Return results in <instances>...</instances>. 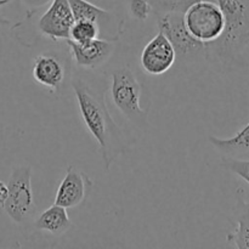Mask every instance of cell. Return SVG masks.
<instances>
[{
	"mask_svg": "<svg viewBox=\"0 0 249 249\" xmlns=\"http://www.w3.org/2000/svg\"><path fill=\"white\" fill-rule=\"evenodd\" d=\"M34 226L53 236H61L70 230L72 221L68 216L67 209L53 203L36 218Z\"/></svg>",
	"mask_w": 249,
	"mask_h": 249,
	"instance_id": "obj_12",
	"label": "cell"
},
{
	"mask_svg": "<svg viewBox=\"0 0 249 249\" xmlns=\"http://www.w3.org/2000/svg\"><path fill=\"white\" fill-rule=\"evenodd\" d=\"M221 165L249 185V158L223 157Z\"/></svg>",
	"mask_w": 249,
	"mask_h": 249,
	"instance_id": "obj_18",
	"label": "cell"
},
{
	"mask_svg": "<svg viewBox=\"0 0 249 249\" xmlns=\"http://www.w3.org/2000/svg\"><path fill=\"white\" fill-rule=\"evenodd\" d=\"M6 197H7V184L2 182L0 180V207L2 208L4 206L5 201H6Z\"/></svg>",
	"mask_w": 249,
	"mask_h": 249,
	"instance_id": "obj_21",
	"label": "cell"
},
{
	"mask_svg": "<svg viewBox=\"0 0 249 249\" xmlns=\"http://www.w3.org/2000/svg\"><path fill=\"white\" fill-rule=\"evenodd\" d=\"M223 12L225 27L219 39L207 46V60L223 66L241 61L249 46V0H216Z\"/></svg>",
	"mask_w": 249,
	"mask_h": 249,
	"instance_id": "obj_2",
	"label": "cell"
},
{
	"mask_svg": "<svg viewBox=\"0 0 249 249\" xmlns=\"http://www.w3.org/2000/svg\"><path fill=\"white\" fill-rule=\"evenodd\" d=\"M74 21L68 0H53L49 9L39 17L38 29L43 36L53 40H66L70 39Z\"/></svg>",
	"mask_w": 249,
	"mask_h": 249,
	"instance_id": "obj_9",
	"label": "cell"
},
{
	"mask_svg": "<svg viewBox=\"0 0 249 249\" xmlns=\"http://www.w3.org/2000/svg\"><path fill=\"white\" fill-rule=\"evenodd\" d=\"M75 65L84 70H95L108 61L116 50L117 39H92L87 43H75L66 39Z\"/></svg>",
	"mask_w": 249,
	"mask_h": 249,
	"instance_id": "obj_8",
	"label": "cell"
},
{
	"mask_svg": "<svg viewBox=\"0 0 249 249\" xmlns=\"http://www.w3.org/2000/svg\"><path fill=\"white\" fill-rule=\"evenodd\" d=\"M111 97L116 108L138 128L143 129L148 124L147 111L141 107L142 87L129 67H121L109 73Z\"/></svg>",
	"mask_w": 249,
	"mask_h": 249,
	"instance_id": "obj_3",
	"label": "cell"
},
{
	"mask_svg": "<svg viewBox=\"0 0 249 249\" xmlns=\"http://www.w3.org/2000/svg\"><path fill=\"white\" fill-rule=\"evenodd\" d=\"M68 2L75 19H88L99 23L100 19L109 18L112 16L111 12L96 6L88 0H68Z\"/></svg>",
	"mask_w": 249,
	"mask_h": 249,
	"instance_id": "obj_15",
	"label": "cell"
},
{
	"mask_svg": "<svg viewBox=\"0 0 249 249\" xmlns=\"http://www.w3.org/2000/svg\"><path fill=\"white\" fill-rule=\"evenodd\" d=\"M32 73L34 80L51 92H60L67 77L65 61L57 53H44L36 56Z\"/></svg>",
	"mask_w": 249,
	"mask_h": 249,
	"instance_id": "obj_11",
	"label": "cell"
},
{
	"mask_svg": "<svg viewBox=\"0 0 249 249\" xmlns=\"http://www.w3.org/2000/svg\"><path fill=\"white\" fill-rule=\"evenodd\" d=\"M177 53L169 39L158 32L141 51V68L150 75H162L174 66Z\"/></svg>",
	"mask_w": 249,
	"mask_h": 249,
	"instance_id": "obj_7",
	"label": "cell"
},
{
	"mask_svg": "<svg viewBox=\"0 0 249 249\" xmlns=\"http://www.w3.org/2000/svg\"><path fill=\"white\" fill-rule=\"evenodd\" d=\"M100 24L88 19H75L71 28L70 39L75 43H87L92 39L99 38Z\"/></svg>",
	"mask_w": 249,
	"mask_h": 249,
	"instance_id": "obj_16",
	"label": "cell"
},
{
	"mask_svg": "<svg viewBox=\"0 0 249 249\" xmlns=\"http://www.w3.org/2000/svg\"><path fill=\"white\" fill-rule=\"evenodd\" d=\"M182 15L189 33L206 45L215 41L223 34L225 21L216 2L198 0Z\"/></svg>",
	"mask_w": 249,
	"mask_h": 249,
	"instance_id": "obj_5",
	"label": "cell"
},
{
	"mask_svg": "<svg viewBox=\"0 0 249 249\" xmlns=\"http://www.w3.org/2000/svg\"><path fill=\"white\" fill-rule=\"evenodd\" d=\"M236 228L228 237L236 248L249 249V202L238 198L236 206Z\"/></svg>",
	"mask_w": 249,
	"mask_h": 249,
	"instance_id": "obj_14",
	"label": "cell"
},
{
	"mask_svg": "<svg viewBox=\"0 0 249 249\" xmlns=\"http://www.w3.org/2000/svg\"><path fill=\"white\" fill-rule=\"evenodd\" d=\"M2 209L14 223L23 225L34 219L36 204L32 189V168L18 165L12 169L7 181V197Z\"/></svg>",
	"mask_w": 249,
	"mask_h": 249,
	"instance_id": "obj_4",
	"label": "cell"
},
{
	"mask_svg": "<svg viewBox=\"0 0 249 249\" xmlns=\"http://www.w3.org/2000/svg\"><path fill=\"white\" fill-rule=\"evenodd\" d=\"M11 1H14V0H0V7L5 6V5L10 4Z\"/></svg>",
	"mask_w": 249,
	"mask_h": 249,
	"instance_id": "obj_22",
	"label": "cell"
},
{
	"mask_svg": "<svg viewBox=\"0 0 249 249\" xmlns=\"http://www.w3.org/2000/svg\"><path fill=\"white\" fill-rule=\"evenodd\" d=\"M91 187V179L80 169L70 165L57 187L55 203L66 209L75 208L87 199Z\"/></svg>",
	"mask_w": 249,
	"mask_h": 249,
	"instance_id": "obj_10",
	"label": "cell"
},
{
	"mask_svg": "<svg viewBox=\"0 0 249 249\" xmlns=\"http://www.w3.org/2000/svg\"><path fill=\"white\" fill-rule=\"evenodd\" d=\"M129 14L138 21H146L152 14V7L148 0H128Z\"/></svg>",
	"mask_w": 249,
	"mask_h": 249,
	"instance_id": "obj_19",
	"label": "cell"
},
{
	"mask_svg": "<svg viewBox=\"0 0 249 249\" xmlns=\"http://www.w3.org/2000/svg\"><path fill=\"white\" fill-rule=\"evenodd\" d=\"M51 1H53V0H21V4L23 5L24 7H27L28 14H33L36 10L46 6V5L50 4Z\"/></svg>",
	"mask_w": 249,
	"mask_h": 249,
	"instance_id": "obj_20",
	"label": "cell"
},
{
	"mask_svg": "<svg viewBox=\"0 0 249 249\" xmlns=\"http://www.w3.org/2000/svg\"><path fill=\"white\" fill-rule=\"evenodd\" d=\"M71 87L74 91L83 123L99 145L105 168L108 170L122 153L130 150L134 140L112 118L104 95L97 94L82 79H73Z\"/></svg>",
	"mask_w": 249,
	"mask_h": 249,
	"instance_id": "obj_1",
	"label": "cell"
},
{
	"mask_svg": "<svg viewBox=\"0 0 249 249\" xmlns=\"http://www.w3.org/2000/svg\"><path fill=\"white\" fill-rule=\"evenodd\" d=\"M158 31L162 32L172 43L177 58L195 62L197 60H207L206 44L196 40L184 23V15L181 12H169L158 16Z\"/></svg>",
	"mask_w": 249,
	"mask_h": 249,
	"instance_id": "obj_6",
	"label": "cell"
},
{
	"mask_svg": "<svg viewBox=\"0 0 249 249\" xmlns=\"http://www.w3.org/2000/svg\"><path fill=\"white\" fill-rule=\"evenodd\" d=\"M209 142L223 155V157L249 158V122L231 138L209 136Z\"/></svg>",
	"mask_w": 249,
	"mask_h": 249,
	"instance_id": "obj_13",
	"label": "cell"
},
{
	"mask_svg": "<svg viewBox=\"0 0 249 249\" xmlns=\"http://www.w3.org/2000/svg\"><path fill=\"white\" fill-rule=\"evenodd\" d=\"M156 15H164L169 12H181L184 14L192 4L198 0H148Z\"/></svg>",
	"mask_w": 249,
	"mask_h": 249,
	"instance_id": "obj_17",
	"label": "cell"
}]
</instances>
